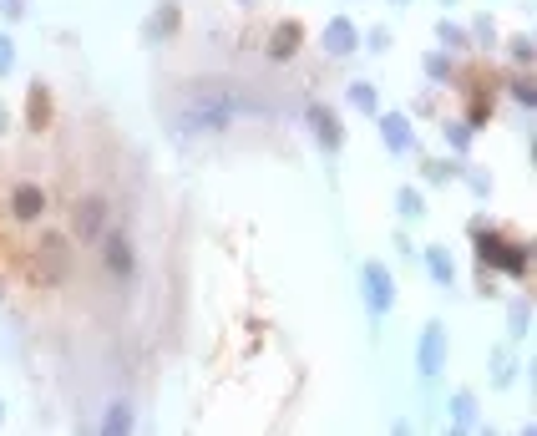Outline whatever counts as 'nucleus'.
I'll use <instances>...</instances> for the list:
<instances>
[{
    "label": "nucleus",
    "instance_id": "7",
    "mask_svg": "<svg viewBox=\"0 0 537 436\" xmlns=\"http://www.w3.org/2000/svg\"><path fill=\"white\" fill-rule=\"evenodd\" d=\"M107 436H127V406H117V411H112V421H107Z\"/></svg>",
    "mask_w": 537,
    "mask_h": 436
},
{
    "label": "nucleus",
    "instance_id": "6",
    "mask_svg": "<svg viewBox=\"0 0 537 436\" xmlns=\"http://www.w3.org/2000/svg\"><path fill=\"white\" fill-rule=\"evenodd\" d=\"M16 203H21V218H31V213L41 208V198H36L31 188H21V193H16Z\"/></svg>",
    "mask_w": 537,
    "mask_h": 436
},
{
    "label": "nucleus",
    "instance_id": "3",
    "mask_svg": "<svg viewBox=\"0 0 537 436\" xmlns=\"http://www.w3.org/2000/svg\"><path fill=\"white\" fill-rule=\"evenodd\" d=\"M76 224H82V234H97V224H102V203H87L82 213H76Z\"/></svg>",
    "mask_w": 537,
    "mask_h": 436
},
{
    "label": "nucleus",
    "instance_id": "5",
    "mask_svg": "<svg viewBox=\"0 0 537 436\" xmlns=\"http://www.w3.org/2000/svg\"><path fill=\"white\" fill-rule=\"evenodd\" d=\"M386 137H391V148H406V122L391 117V122H386Z\"/></svg>",
    "mask_w": 537,
    "mask_h": 436
},
{
    "label": "nucleus",
    "instance_id": "4",
    "mask_svg": "<svg viewBox=\"0 0 537 436\" xmlns=\"http://www.w3.org/2000/svg\"><path fill=\"white\" fill-rule=\"evenodd\" d=\"M421 360H426V371H436V360H441V335H426V350H421Z\"/></svg>",
    "mask_w": 537,
    "mask_h": 436
},
{
    "label": "nucleus",
    "instance_id": "1",
    "mask_svg": "<svg viewBox=\"0 0 537 436\" xmlns=\"http://www.w3.org/2000/svg\"><path fill=\"white\" fill-rule=\"evenodd\" d=\"M325 51H330V56H350V51H355V26H350L345 16L325 26Z\"/></svg>",
    "mask_w": 537,
    "mask_h": 436
},
{
    "label": "nucleus",
    "instance_id": "8",
    "mask_svg": "<svg viewBox=\"0 0 537 436\" xmlns=\"http://www.w3.org/2000/svg\"><path fill=\"white\" fill-rule=\"evenodd\" d=\"M16 66V51H11V36H0V77Z\"/></svg>",
    "mask_w": 537,
    "mask_h": 436
},
{
    "label": "nucleus",
    "instance_id": "2",
    "mask_svg": "<svg viewBox=\"0 0 537 436\" xmlns=\"http://www.w3.org/2000/svg\"><path fill=\"white\" fill-rule=\"evenodd\" d=\"M365 284H370V300H375V305H386V300H391L386 274H380V269H370V274H365Z\"/></svg>",
    "mask_w": 537,
    "mask_h": 436
},
{
    "label": "nucleus",
    "instance_id": "9",
    "mask_svg": "<svg viewBox=\"0 0 537 436\" xmlns=\"http://www.w3.org/2000/svg\"><path fill=\"white\" fill-rule=\"evenodd\" d=\"M0 16H11V21L26 16V0H0Z\"/></svg>",
    "mask_w": 537,
    "mask_h": 436
}]
</instances>
